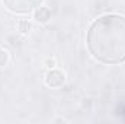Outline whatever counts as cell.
Instances as JSON below:
<instances>
[{"instance_id":"obj_1","label":"cell","mask_w":125,"mask_h":124,"mask_svg":"<svg viewBox=\"0 0 125 124\" xmlns=\"http://www.w3.org/2000/svg\"><path fill=\"white\" fill-rule=\"evenodd\" d=\"M86 45L96 62L121 64L125 62V16L106 13L94 19L87 31Z\"/></svg>"},{"instance_id":"obj_2","label":"cell","mask_w":125,"mask_h":124,"mask_svg":"<svg viewBox=\"0 0 125 124\" xmlns=\"http://www.w3.org/2000/svg\"><path fill=\"white\" fill-rule=\"evenodd\" d=\"M1 1L7 10L18 15H26L33 12L36 7H39L44 0H1Z\"/></svg>"},{"instance_id":"obj_3","label":"cell","mask_w":125,"mask_h":124,"mask_svg":"<svg viewBox=\"0 0 125 124\" xmlns=\"http://www.w3.org/2000/svg\"><path fill=\"white\" fill-rule=\"evenodd\" d=\"M64 82H65V74L58 69H50L48 73L45 74V85L51 89L61 88Z\"/></svg>"},{"instance_id":"obj_4","label":"cell","mask_w":125,"mask_h":124,"mask_svg":"<svg viewBox=\"0 0 125 124\" xmlns=\"http://www.w3.org/2000/svg\"><path fill=\"white\" fill-rule=\"evenodd\" d=\"M33 19L39 24H47L51 19V10L45 6H39L33 10Z\"/></svg>"},{"instance_id":"obj_5","label":"cell","mask_w":125,"mask_h":124,"mask_svg":"<svg viewBox=\"0 0 125 124\" xmlns=\"http://www.w3.org/2000/svg\"><path fill=\"white\" fill-rule=\"evenodd\" d=\"M29 29H31V22L29 21H25V19L19 21V31L22 32V34L29 32Z\"/></svg>"},{"instance_id":"obj_6","label":"cell","mask_w":125,"mask_h":124,"mask_svg":"<svg viewBox=\"0 0 125 124\" xmlns=\"http://www.w3.org/2000/svg\"><path fill=\"white\" fill-rule=\"evenodd\" d=\"M9 63V53L3 48H0V67H4Z\"/></svg>"},{"instance_id":"obj_7","label":"cell","mask_w":125,"mask_h":124,"mask_svg":"<svg viewBox=\"0 0 125 124\" xmlns=\"http://www.w3.org/2000/svg\"><path fill=\"white\" fill-rule=\"evenodd\" d=\"M47 66H48L50 69H54V67H55V60H54V59H48V60H47Z\"/></svg>"}]
</instances>
